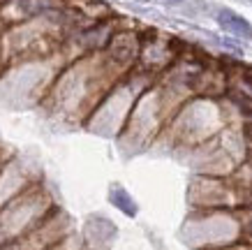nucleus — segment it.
Returning <instances> with one entry per match:
<instances>
[{
  "label": "nucleus",
  "mask_w": 252,
  "mask_h": 250,
  "mask_svg": "<svg viewBox=\"0 0 252 250\" xmlns=\"http://www.w3.org/2000/svg\"><path fill=\"white\" fill-rule=\"evenodd\" d=\"M109 202H111L118 211L125 213L127 218H134V215L139 213L137 202L132 199V195L123 188V185H111V190H109Z\"/></svg>",
  "instance_id": "nucleus-2"
},
{
  "label": "nucleus",
  "mask_w": 252,
  "mask_h": 250,
  "mask_svg": "<svg viewBox=\"0 0 252 250\" xmlns=\"http://www.w3.org/2000/svg\"><path fill=\"white\" fill-rule=\"evenodd\" d=\"M169 2H183V0H169Z\"/></svg>",
  "instance_id": "nucleus-4"
},
{
  "label": "nucleus",
  "mask_w": 252,
  "mask_h": 250,
  "mask_svg": "<svg viewBox=\"0 0 252 250\" xmlns=\"http://www.w3.org/2000/svg\"><path fill=\"white\" fill-rule=\"evenodd\" d=\"M215 21L220 23L222 31H227L229 35H236L241 39H252V23L243 19L241 14L231 12V9H220L215 14Z\"/></svg>",
  "instance_id": "nucleus-1"
},
{
  "label": "nucleus",
  "mask_w": 252,
  "mask_h": 250,
  "mask_svg": "<svg viewBox=\"0 0 252 250\" xmlns=\"http://www.w3.org/2000/svg\"><path fill=\"white\" fill-rule=\"evenodd\" d=\"M245 227H248V232L252 234V213H250V218H248V225H245Z\"/></svg>",
  "instance_id": "nucleus-3"
}]
</instances>
